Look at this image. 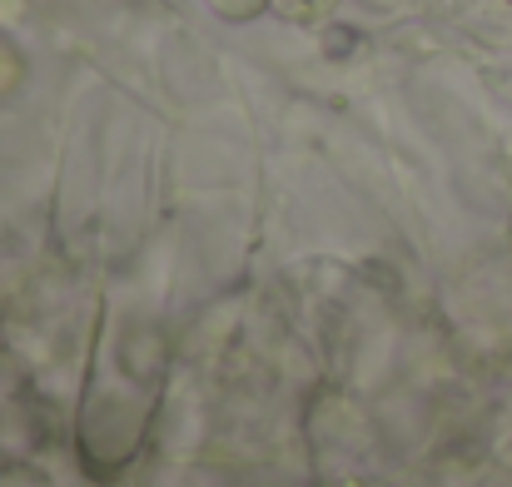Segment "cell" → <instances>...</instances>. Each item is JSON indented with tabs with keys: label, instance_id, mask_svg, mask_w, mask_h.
I'll use <instances>...</instances> for the list:
<instances>
[{
	"label": "cell",
	"instance_id": "6da1fadb",
	"mask_svg": "<svg viewBox=\"0 0 512 487\" xmlns=\"http://www.w3.org/2000/svg\"><path fill=\"white\" fill-rule=\"evenodd\" d=\"M334 5L339 0H274V10L284 20H294V25H324L334 15Z\"/></svg>",
	"mask_w": 512,
	"mask_h": 487
},
{
	"label": "cell",
	"instance_id": "7a4b0ae2",
	"mask_svg": "<svg viewBox=\"0 0 512 487\" xmlns=\"http://www.w3.org/2000/svg\"><path fill=\"white\" fill-rule=\"evenodd\" d=\"M274 0H209V10H219L224 20H254V15H264Z\"/></svg>",
	"mask_w": 512,
	"mask_h": 487
}]
</instances>
